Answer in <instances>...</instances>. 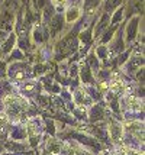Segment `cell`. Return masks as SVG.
I'll return each instance as SVG.
<instances>
[{
  "instance_id": "obj_3",
  "label": "cell",
  "mask_w": 145,
  "mask_h": 155,
  "mask_svg": "<svg viewBox=\"0 0 145 155\" xmlns=\"http://www.w3.org/2000/svg\"><path fill=\"white\" fill-rule=\"evenodd\" d=\"M48 22H49V34L52 35V36H55V35L62 29V25H64L62 15H54Z\"/></svg>"
},
{
  "instance_id": "obj_22",
  "label": "cell",
  "mask_w": 145,
  "mask_h": 155,
  "mask_svg": "<svg viewBox=\"0 0 145 155\" xmlns=\"http://www.w3.org/2000/svg\"><path fill=\"white\" fill-rule=\"evenodd\" d=\"M87 61H89L87 64H89V65H91V67H93V70H96V68H97V64H99V62H97V57H96V55H94V54H90L89 58H87Z\"/></svg>"
},
{
  "instance_id": "obj_12",
  "label": "cell",
  "mask_w": 145,
  "mask_h": 155,
  "mask_svg": "<svg viewBox=\"0 0 145 155\" xmlns=\"http://www.w3.org/2000/svg\"><path fill=\"white\" fill-rule=\"evenodd\" d=\"M126 101H128L129 107H132L133 110H139V109L142 107L141 100H139V99H135V97H132V96H128V97H126Z\"/></svg>"
},
{
  "instance_id": "obj_23",
  "label": "cell",
  "mask_w": 145,
  "mask_h": 155,
  "mask_svg": "<svg viewBox=\"0 0 145 155\" xmlns=\"http://www.w3.org/2000/svg\"><path fill=\"white\" fill-rule=\"evenodd\" d=\"M113 32H115V26L112 28L109 32H106V34H104L103 39H102V44H106V42H109V41L112 39V35H113Z\"/></svg>"
},
{
  "instance_id": "obj_4",
  "label": "cell",
  "mask_w": 145,
  "mask_h": 155,
  "mask_svg": "<svg viewBox=\"0 0 145 155\" xmlns=\"http://www.w3.org/2000/svg\"><path fill=\"white\" fill-rule=\"evenodd\" d=\"M15 42H16V34L12 32V34L9 35V38H6V39H3L0 42V49L3 52H10L15 47Z\"/></svg>"
},
{
  "instance_id": "obj_27",
  "label": "cell",
  "mask_w": 145,
  "mask_h": 155,
  "mask_svg": "<svg viewBox=\"0 0 145 155\" xmlns=\"http://www.w3.org/2000/svg\"><path fill=\"white\" fill-rule=\"evenodd\" d=\"M5 39V31H0V42Z\"/></svg>"
},
{
  "instance_id": "obj_20",
  "label": "cell",
  "mask_w": 145,
  "mask_h": 155,
  "mask_svg": "<svg viewBox=\"0 0 145 155\" xmlns=\"http://www.w3.org/2000/svg\"><path fill=\"white\" fill-rule=\"evenodd\" d=\"M96 57L97 58H107V48H104V47H99L96 49Z\"/></svg>"
},
{
  "instance_id": "obj_6",
  "label": "cell",
  "mask_w": 145,
  "mask_h": 155,
  "mask_svg": "<svg viewBox=\"0 0 145 155\" xmlns=\"http://www.w3.org/2000/svg\"><path fill=\"white\" fill-rule=\"evenodd\" d=\"M12 29V16L9 13L0 15V31H10Z\"/></svg>"
},
{
  "instance_id": "obj_25",
  "label": "cell",
  "mask_w": 145,
  "mask_h": 155,
  "mask_svg": "<svg viewBox=\"0 0 145 155\" xmlns=\"http://www.w3.org/2000/svg\"><path fill=\"white\" fill-rule=\"evenodd\" d=\"M42 71H44V67H42V65H36V67H35V73H36V74H42Z\"/></svg>"
},
{
  "instance_id": "obj_10",
  "label": "cell",
  "mask_w": 145,
  "mask_h": 155,
  "mask_svg": "<svg viewBox=\"0 0 145 155\" xmlns=\"http://www.w3.org/2000/svg\"><path fill=\"white\" fill-rule=\"evenodd\" d=\"M109 135L113 141H119V138L122 136V128H120V125H117V123H112L110 125V130H109Z\"/></svg>"
},
{
  "instance_id": "obj_8",
  "label": "cell",
  "mask_w": 145,
  "mask_h": 155,
  "mask_svg": "<svg viewBox=\"0 0 145 155\" xmlns=\"http://www.w3.org/2000/svg\"><path fill=\"white\" fill-rule=\"evenodd\" d=\"M109 22H110V16H109L107 13H104L103 18L100 19V22L97 23V28H96V32H94V35H96V36H99V35L102 34L104 29L107 28V23H109Z\"/></svg>"
},
{
  "instance_id": "obj_9",
  "label": "cell",
  "mask_w": 145,
  "mask_h": 155,
  "mask_svg": "<svg viewBox=\"0 0 145 155\" xmlns=\"http://www.w3.org/2000/svg\"><path fill=\"white\" fill-rule=\"evenodd\" d=\"M80 74H81V80L84 83H93V75L90 73V65L87 62H84L81 70H80Z\"/></svg>"
},
{
  "instance_id": "obj_2",
  "label": "cell",
  "mask_w": 145,
  "mask_h": 155,
  "mask_svg": "<svg viewBox=\"0 0 145 155\" xmlns=\"http://www.w3.org/2000/svg\"><path fill=\"white\" fill-rule=\"evenodd\" d=\"M138 22H139L138 16H133V18L128 22V26H126V41H128V42H132V41L137 38V32H138Z\"/></svg>"
},
{
  "instance_id": "obj_19",
  "label": "cell",
  "mask_w": 145,
  "mask_h": 155,
  "mask_svg": "<svg viewBox=\"0 0 145 155\" xmlns=\"http://www.w3.org/2000/svg\"><path fill=\"white\" fill-rule=\"evenodd\" d=\"M54 6H47L45 9H44V20H47L48 22L52 16H54Z\"/></svg>"
},
{
  "instance_id": "obj_28",
  "label": "cell",
  "mask_w": 145,
  "mask_h": 155,
  "mask_svg": "<svg viewBox=\"0 0 145 155\" xmlns=\"http://www.w3.org/2000/svg\"><path fill=\"white\" fill-rule=\"evenodd\" d=\"M0 2H3V0H0Z\"/></svg>"
},
{
  "instance_id": "obj_5",
  "label": "cell",
  "mask_w": 145,
  "mask_h": 155,
  "mask_svg": "<svg viewBox=\"0 0 145 155\" xmlns=\"http://www.w3.org/2000/svg\"><path fill=\"white\" fill-rule=\"evenodd\" d=\"M78 18H80V9L77 6H71L67 9V12H65V22L73 23V22H76Z\"/></svg>"
},
{
  "instance_id": "obj_16",
  "label": "cell",
  "mask_w": 145,
  "mask_h": 155,
  "mask_svg": "<svg viewBox=\"0 0 145 155\" xmlns=\"http://www.w3.org/2000/svg\"><path fill=\"white\" fill-rule=\"evenodd\" d=\"M34 39H35V42H36V44H42L44 41L47 39V38H45V35H42L41 28H39V26L35 28V31H34Z\"/></svg>"
},
{
  "instance_id": "obj_21",
  "label": "cell",
  "mask_w": 145,
  "mask_h": 155,
  "mask_svg": "<svg viewBox=\"0 0 145 155\" xmlns=\"http://www.w3.org/2000/svg\"><path fill=\"white\" fill-rule=\"evenodd\" d=\"M52 6L57 7V10H62V7L67 5V0H51Z\"/></svg>"
},
{
  "instance_id": "obj_26",
  "label": "cell",
  "mask_w": 145,
  "mask_h": 155,
  "mask_svg": "<svg viewBox=\"0 0 145 155\" xmlns=\"http://www.w3.org/2000/svg\"><path fill=\"white\" fill-rule=\"evenodd\" d=\"M12 57H13V58H22V54L19 51H13V52H12Z\"/></svg>"
},
{
  "instance_id": "obj_11",
  "label": "cell",
  "mask_w": 145,
  "mask_h": 155,
  "mask_svg": "<svg viewBox=\"0 0 145 155\" xmlns=\"http://www.w3.org/2000/svg\"><path fill=\"white\" fill-rule=\"evenodd\" d=\"M91 120H100V119H103V109L100 107V106H94V107L91 109Z\"/></svg>"
},
{
  "instance_id": "obj_13",
  "label": "cell",
  "mask_w": 145,
  "mask_h": 155,
  "mask_svg": "<svg viewBox=\"0 0 145 155\" xmlns=\"http://www.w3.org/2000/svg\"><path fill=\"white\" fill-rule=\"evenodd\" d=\"M110 88L113 90V93H124L125 91V84L120 80H113L110 84Z\"/></svg>"
},
{
  "instance_id": "obj_1",
  "label": "cell",
  "mask_w": 145,
  "mask_h": 155,
  "mask_svg": "<svg viewBox=\"0 0 145 155\" xmlns=\"http://www.w3.org/2000/svg\"><path fill=\"white\" fill-rule=\"evenodd\" d=\"M74 49H76V38H74V35H68L58 44L57 52L61 55H65L71 52V51H74Z\"/></svg>"
},
{
  "instance_id": "obj_18",
  "label": "cell",
  "mask_w": 145,
  "mask_h": 155,
  "mask_svg": "<svg viewBox=\"0 0 145 155\" xmlns=\"http://www.w3.org/2000/svg\"><path fill=\"white\" fill-rule=\"evenodd\" d=\"M80 41H81V44H84V45L90 44V41H91V29H87L86 32H83V34L80 35Z\"/></svg>"
},
{
  "instance_id": "obj_15",
  "label": "cell",
  "mask_w": 145,
  "mask_h": 155,
  "mask_svg": "<svg viewBox=\"0 0 145 155\" xmlns=\"http://www.w3.org/2000/svg\"><path fill=\"white\" fill-rule=\"evenodd\" d=\"M122 18H124V9H122V7H117L116 12H115V15H113V18L110 19V25L112 26H115L117 22H120V20H122Z\"/></svg>"
},
{
  "instance_id": "obj_7",
  "label": "cell",
  "mask_w": 145,
  "mask_h": 155,
  "mask_svg": "<svg viewBox=\"0 0 145 155\" xmlns=\"http://www.w3.org/2000/svg\"><path fill=\"white\" fill-rule=\"evenodd\" d=\"M144 65V57L139 54L138 57H132V60H129V67L128 71H133V70H138L139 67Z\"/></svg>"
},
{
  "instance_id": "obj_17",
  "label": "cell",
  "mask_w": 145,
  "mask_h": 155,
  "mask_svg": "<svg viewBox=\"0 0 145 155\" xmlns=\"http://www.w3.org/2000/svg\"><path fill=\"white\" fill-rule=\"evenodd\" d=\"M99 2L100 0H86L84 2V10L86 12H91V10H94L99 5Z\"/></svg>"
},
{
  "instance_id": "obj_24",
  "label": "cell",
  "mask_w": 145,
  "mask_h": 155,
  "mask_svg": "<svg viewBox=\"0 0 145 155\" xmlns=\"http://www.w3.org/2000/svg\"><path fill=\"white\" fill-rule=\"evenodd\" d=\"M36 3H35V6L38 7V9H41V7L45 6V3H47V0H35Z\"/></svg>"
},
{
  "instance_id": "obj_14",
  "label": "cell",
  "mask_w": 145,
  "mask_h": 155,
  "mask_svg": "<svg viewBox=\"0 0 145 155\" xmlns=\"http://www.w3.org/2000/svg\"><path fill=\"white\" fill-rule=\"evenodd\" d=\"M120 3H122V0H104V9H106V12H110L113 9H117Z\"/></svg>"
}]
</instances>
